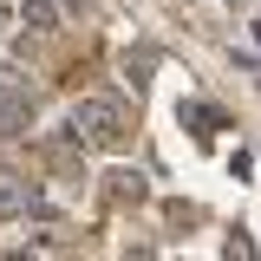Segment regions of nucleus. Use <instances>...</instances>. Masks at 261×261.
Wrapping results in <instances>:
<instances>
[{"mask_svg":"<svg viewBox=\"0 0 261 261\" xmlns=\"http://www.w3.org/2000/svg\"><path fill=\"white\" fill-rule=\"evenodd\" d=\"M27 118H33L27 79H13V72L0 65V130H7V137H20V130H27Z\"/></svg>","mask_w":261,"mask_h":261,"instance_id":"nucleus-2","label":"nucleus"},{"mask_svg":"<svg viewBox=\"0 0 261 261\" xmlns=\"http://www.w3.org/2000/svg\"><path fill=\"white\" fill-rule=\"evenodd\" d=\"M27 20L39 33H53V20H59V13H53V0H27Z\"/></svg>","mask_w":261,"mask_h":261,"instance_id":"nucleus-5","label":"nucleus"},{"mask_svg":"<svg viewBox=\"0 0 261 261\" xmlns=\"http://www.w3.org/2000/svg\"><path fill=\"white\" fill-rule=\"evenodd\" d=\"M105 183H111V202H144V176L137 170H111Z\"/></svg>","mask_w":261,"mask_h":261,"instance_id":"nucleus-4","label":"nucleus"},{"mask_svg":"<svg viewBox=\"0 0 261 261\" xmlns=\"http://www.w3.org/2000/svg\"><path fill=\"white\" fill-rule=\"evenodd\" d=\"M124 79H130V92H144L150 85V59H124Z\"/></svg>","mask_w":261,"mask_h":261,"instance_id":"nucleus-6","label":"nucleus"},{"mask_svg":"<svg viewBox=\"0 0 261 261\" xmlns=\"http://www.w3.org/2000/svg\"><path fill=\"white\" fill-rule=\"evenodd\" d=\"M65 137H72V144H92V150H111V144L124 137V105H118V98H105V92L79 98V105H72V118H65Z\"/></svg>","mask_w":261,"mask_h":261,"instance_id":"nucleus-1","label":"nucleus"},{"mask_svg":"<svg viewBox=\"0 0 261 261\" xmlns=\"http://www.w3.org/2000/svg\"><path fill=\"white\" fill-rule=\"evenodd\" d=\"M27 209H39V196H33L13 170H0V216H27Z\"/></svg>","mask_w":261,"mask_h":261,"instance_id":"nucleus-3","label":"nucleus"}]
</instances>
